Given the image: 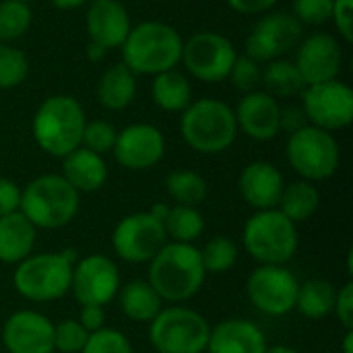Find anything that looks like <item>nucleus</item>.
Wrapping results in <instances>:
<instances>
[{"label":"nucleus","instance_id":"48","mask_svg":"<svg viewBox=\"0 0 353 353\" xmlns=\"http://www.w3.org/2000/svg\"><path fill=\"white\" fill-rule=\"evenodd\" d=\"M56 8H60V10H72V8H79V6H83L87 0H50Z\"/></svg>","mask_w":353,"mask_h":353},{"label":"nucleus","instance_id":"40","mask_svg":"<svg viewBox=\"0 0 353 353\" xmlns=\"http://www.w3.org/2000/svg\"><path fill=\"white\" fill-rule=\"evenodd\" d=\"M331 12L333 0H294V17L300 25H325Z\"/></svg>","mask_w":353,"mask_h":353},{"label":"nucleus","instance_id":"18","mask_svg":"<svg viewBox=\"0 0 353 353\" xmlns=\"http://www.w3.org/2000/svg\"><path fill=\"white\" fill-rule=\"evenodd\" d=\"M343 52L339 41L329 33H312L298 43L296 60L302 79L306 85H316L333 81L341 72Z\"/></svg>","mask_w":353,"mask_h":353},{"label":"nucleus","instance_id":"8","mask_svg":"<svg viewBox=\"0 0 353 353\" xmlns=\"http://www.w3.org/2000/svg\"><path fill=\"white\" fill-rule=\"evenodd\" d=\"M211 325L207 319L180 304L163 306L149 323V343L157 353H205Z\"/></svg>","mask_w":353,"mask_h":353},{"label":"nucleus","instance_id":"12","mask_svg":"<svg viewBox=\"0 0 353 353\" xmlns=\"http://www.w3.org/2000/svg\"><path fill=\"white\" fill-rule=\"evenodd\" d=\"M300 97L308 124L327 132L343 130L352 124L353 91L347 83L333 79L316 85H306Z\"/></svg>","mask_w":353,"mask_h":353},{"label":"nucleus","instance_id":"21","mask_svg":"<svg viewBox=\"0 0 353 353\" xmlns=\"http://www.w3.org/2000/svg\"><path fill=\"white\" fill-rule=\"evenodd\" d=\"M283 186H285L283 174L279 172V168H275L269 161L248 163L238 178L240 196L254 211L277 209Z\"/></svg>","mask_w":353,"mask_h":353},{"label":"nucleus","instance_id":"5","mask_svg":"<svg viewBox=\"0 0 353 353\" xmlns=\"http://www.w3.org/2000/svg\"><path fill=\"white\" fill-rule=\"evenodd\" d=\"M81 194L60 176L43 174L21 188L19 211L37 230H62L79 213Z\"/></svg>","mask_w":353,"mask_h":353},{"label":"nucleus","instance_id":"50","mask_svg":"<svg viewBox=\"0 0 353 353\" xmlns=\"http://www.w3.org/2000/svg\"><path fill=\"white\" fill-rule=\"evenodd\" d=\"M341 350H343V353H353V329L345 331L343 341H341Z\"/></svg>","mask_w":353,"mask_h":353},{"label":"nucleus","instance_id":"32","mask_svg":"<svg viewBox=\"0 0 353 353\" xmlns=\"http://www.w3.org/2000/svg\"><path fill=\"white\" fill-rule=\"evenodd\" d=\"M165 190L176 205L199 207L207 199V180L194 170H176L165 178Z\"/></svg>","mask_w":353,"mask_h":353},{"label":"nucleus","instance_id":"4","mask_svg":"<svg viewBox=\"0 0 353 353\" xmlns=\"http://www.w3.org/2000/svg\"><path fill=\"white\" fill-rule=\"evenodd\" d=\"M74 250L29 254L14 265L12 288L29 302H54L70 294L72 267L77 263Z\"/></svg>","mask_w":353,"mask_h":353},{"label":"nucleus","instance_id":"33","mask_svg":"<svg viewBox=\"0 0 353 353\" xmlns=\"http://www.w3.org/2000/svg\"><path fill=\"white\" fill-rule=\"evenodd\" d=\"M199 252H201V261H203L207 275H221V273L232 271L240 254L238 244L228 236L211 238L203 248H199Z\"/></svg>","mask_w":353,"mask_h":353},{"label":"nucleus","instance_id":"47","mask_svg":"<svg viewBox=\"0 0 353 353\" xmlns=\"http://www.w3.org/2000/svg\"><path fill=\"white\" fill-rule=\"evenodd\" d=\"M105 52H108V50H103L101 46H97V43H93V41H89V43H87V50H85L87 58L93 60V62H99V60L105 56Z\"/></svg>","mask_w":353,"mask_h":353},{"label":"nucleus","instance_id":"46","mask_svg":"<svg viewBox=\"0 0 353 353\" xmlns=\"http://www.w3.org/2000/svg\"><path fill=\"white\" fill-rule=\"evenodd\" d=\"M228 4L242 14H261V12H269L277 0H228Z\"/></svg>","mask_w":353,"mask_h":353},{"label":"nucleus","instance_id":"44","mask_svg":"<svg viewBox=\"0 0 353 353\" xmlns=\"http://www.w3.org/2000/svg\"><path fill=\"white\" fill-rule=\"evenodd\" d=\"M308 126V118L300 105H283L279 108V130L294 134L300 128Z\"/></svg>","mask_w":353,"mask_h":353},{"label":"nucleus","instance_id":"22","mask_svg":"<svg viewBox=\"0 0 353 353\" xmlns=\"http://www.w3.org/2000/svg\"><path fill=\"white\" fill-rule=\"evenodd\" d=\"M267 337L248 319H225L211 327L207 353H265Z\"/></svg>","mask_w":353,"mask_h":353},{"label":"nucleus","instance_id":"39","mask_svg":"<svg viewBox=\"0 0 353 353\" xmlns=\"http://www.w3.org/2000/svg\"><path fill=\"white\" fill-rule=\"evenodd\" d=\"M261 64L252 58H248L246 54L244 56H238L232 70H230V81L236 89L244 91V93H250V91H256V87L261 85Z\"/></svg>","mask_w":353,"mask_h":353},{"label":"nucleus","instance_id":"36","mask_svg":"<svg viewBox=\"0 0 353 353\" xmlns=\"http://www.w3.org/2000/svg\"><path fill=\"white\" fill-rule=\"evenodd\" d=\"M89 333L77 319H64L54 325V353H81Z\"/></svg>","mask_w":353,"mask_h":353},{"label":"nucleus","instance_id":"49","mask_svg":"<svg viewBox=\"0 0 353 353\" xmlns=\"http://www.w3.org/2000/svg\"><path fill=\"white\" fill-rule=\"evenodd\" d=\"M168 211H170V205H165V203H157V205H153V207L149 209V213H151L155 219H159L161 223H163V219L168 217Z\"/></svg>","mask_w":353,"mask_h":353},{"label":"nucleus","instance_id":"6","mask_svg":"<svg viewBox=\"0 0 353 353\" xmlns=\"http://www.w3.org/2000/svg\"><path fill=\"white\" fill-rule=\"evenodd\" d=\"M180 134L184 143L203 155H215L230 149L238 134L234 110L219 99L192 101L180 118Z\"/></svg>","mask_w":353,"mask_h":353},{"label":"nucleus","instance_id":"51","mask_svg":"<svg viewBox=\"0 0 353 353\" xmlns=\"http://www.w3.org/2000/svg\"><path fill=\"white\" fill-rule=\"evenodd\" d=\"M265 353H298V350H294V347H290V345L277 343V345H267Z\"/></svg>","mask_w":353,"mask_h":353},{"label":"nucleus","instance_id":"13","mask_svg":"<svg viewBox=\"0 0 353 353\" xmlns=\"http://www.w3.org/2000/svg\"><path fill=\"white\" fill-rule=\"evenodd\" d=\"M238 58L234 43L215 31H199L182 46V64L186 70L205 83H219L230 77Z\"/></svg>","mask_w":353,"mask_h":353},{"label":"nucleus","instance_id":"27","mask_svg":"<svg viewBox=\"0 0 353 353\" xmlns=\"http://www.w3.org/2000/svg\"><path fill=\"white\" fill-rule=\"evenodd\" d=\"M151 97L163 112H184L192 103L190 81L176 68L155 74L151 85Z\"/></svg>","mask_w":353,"mask_h":353},{"label":"nucleus","instance_id":"16","mask_svg":"<svg viewBox=\"0 0 353 353\" xmlns=\"http://www.w3.org/2000/svg\"><path fill=\"white\" fill-rule=\"evenodd\" d=\"M112 153L114 159L126 170L132 172L151 170L165 155V137L157 126L147 122H137L118 130Z\"/></svg>","mask_w":353,"mask_h":353},{"label":"nucleus","instance_id":"37","mask_svg":"<svg viewBox=\"0 0 353 353\" xmlns=\"http://www.w3.org/2000/svg\"><path fill=\"white\" fill-rule=\"evenodd\" d=\"M116 137H118V130H116V126L112 122H108V120H91V122L85 124L81 147H85V149H89V151L103 157L105 153H112Z\"/></svg>","mask_w":353,"mask_h":353},{"label":"nucleus","instance_id":"42","mask_svg":"<svg viewBox=\"0 0 353 353\" xmlns=\"http://www.w3.org/2000/svg\"><path fill=\"white\" fill-rule=\"evenodd\" d=\"M337 321L343 325L345 331L353 329V283L347 281L341 290H337L335 308H333Z\"/></svg>","mask_w":353,"mask_h":353},{"label":"nucleus","instance_id":"11","mask_svg":"<svg viewBox=\"0 0 353 353\" xmlns=\"http://www.w3.org/2000/svg\"><path fill=\"white\" fill-rule=\"evenodd\" d=\"M300 281L285 265H259L246 279L248 302L267 316H285L296 308Z\"/></svg>","mask_w":353,"mask_h":353},{"label":"nucleus","instance_id":"26","mask_svg":"<svg viewBox=\"0 0 353 353\" xmlns=\"http://www.w3.org/2000/svg\"><path fill=\"white\" fill-rule=\"evenodd\" d=\"M137 95V74L124 64H112L105 68L97 83V101L112 112L124 110L134 101Z\"/></svg>","mask_w":353,"mask_h":353},{"label":"nucleus","instance_id":"43","mask_svg":"<svg viewBox=\"0 0 353 353\" xmlns=\"http://www.w3.org/2000/svg\"><path fill=\"white\" fill-rule=\"evenodd\" d=\"M21 205V186L10 178L0 176V217L19 211Z\"/></svg>","mask_w":353,"mask_h":353},{"label":"nucleus","instance_id":"9","mask_svg":"<svg viewBox=\"0 0 353 353\" xmlns=\"http://www.w3.org/2000/svg\"><path fill=\"white\" fill-rule=\"evenodd\" d=\"M292 170L308 182H323L335 176L341 161V149L333 132L312 124L290 134L285 147Z\"/></svg>","mask_w":353,"mask_h":353},{"label":"nucleus","instance_id":"15","mask_svg":"<svg viewBox=\"0 0 353 353\" xmlns=\"http://www.w3.org/2000/svg\"><path fill=\"white\" fill-rule=\"evenodd\" d=\"M302 41V25L294 14L267 12L246 37V56L261 62L283 58Z\"/></svg>","mask_w":353,"mask_h":353},{"label":"nucleus","instance_id":"35","mask_svg":"<svg viewBox=\"0 0 353 353\" xmlns=\"http://www.w3.org/2000/svg\"><path fill=\"white\" fill-rule=\"evenodd\" d=\"M29 74V60L23 50L0 43V89L19 87Z\"/></svg>","mask_w":353,"mask_h":353},{"label":"nucleus","instance_id":"41","mask_svg":"<svg viewBox=\"0 0 353 353\" xmlns=\"http://www.w3.org/2000/svg\"><path fill=\"white\" fill-rule=\"evenodd\" d=\"M331 21L335 23L339 35L352 43L353 41V0H333Z\"/></svg>","mask_w":353,"mask_h":353},{"label":"nucleus","instance_id":"38","mask_svg":"<svg viewBox=\"0 0 353 353\" xmlns=\"http://www.w3.org/2000/svg\"><path fill=\"white\" fill-rule=\"evenodd\" d=\"M81 353H134L130 339L112 327H103L89 335Z\"/></svg>","mask_w":353,"mask_h":353},{"label":"nucleus","instance_id":"20","mask_svg":"<svg viewBox=\"0 0 353 353\" xmlns=\"http://www.w3.org/2000/svg\"><path fill=\"white\" fill-rule=\"evenodd\" d=\"M279 103L267 91L246 93L234 110L238 128L254 141H271L279 130Z\"/></svg>","mask_w":353,"mask_h":353},{"label":"nucleus","instance_id":"10","mask_svg":"<svg viewBox=\"0 0 353 353\" xmlns=\"http://www.w3.org/2000/svg\"><path fill=\"white\" fill-rule=\"evenodd\" d=\"M165 244L168 236L163 223L149 211L122 217L112 232V248L116 256L130 265H149Z\"/></svg>","mask_w":353,"mask_h":353},{"label":"nucleus","instance_id":"29","mask_svg":"<svg viewBox=\"0 0 353 353\" xmlns=\"http://www.w3.org/2000/svg\"><path fill=\"white\" fill-rule=\"evenodd\" d=\"M337 298V288L329 279H308L300 283L296 308L302 316L310 321H321L333 314Z\"/></svg>","mask_w":353,"mask_h":353},{"label":"nucleus","instance_id":"28","mask_svg":"<svg viewBox=\"0 0 353 353\" xmlns=\"http://www.w3.org/2000/svg\"><path fill=\"white\" fill-rule=\"evenodd\" d=\"M321 207V192L314 186V182L298 180L288 186H283L281 199L277 203V209L296 225L308 221Z\"/></svg>","mask_w":353,"mask_h":353},{"label":"nucleus","instance_id":"14","mask_svg":"<svg viewBox=\"0 0 353 353\" xmlns=\"http://www.w3.org/2000/svg\"><path fill=\"white\" fill-rule=\"evenodd\" d=\"M120 269L105 254H89L72 267L70 294L81 306H108L120 292Z\"/></svg>","mask_w":353,"mask_h":353},{"label":"nucleus","instance_id":"3","mask_svg":"<svg viewBox=\"0 0 353 353\" xmlns=\"http://www.w3.org/2000/svg\"><path fill=\"white\" fill-rule=\"evenodd\" d=\"M87 116L83 105L70 95H52L35 110L31 132L37 147L52 157H66L81 147Z\"/></svg>","mask_w":353,"mask_h":353},{"label":"nucleus","instance_id":"23","mask_svg":"<svg viewBox=\"0 0 353 353\" xmlns=\"http://www.w3.org/2000/svg\"><path fill=\"white\" fill-rule=\"evenodd\" d=\"M79 194L97 192L103 188L108 180L105 159L85 147H77L66 157H62V174H60Z\"/></svg>","mask_w":353,"mask_h":353},{"label":"nucleus","instance_id":"34","mask_svg":"<svg viewBox=\"0 0 353 353\" xmlns=\"http://www.w3.org/2000/svg\"><path fill=\"white\" fill-rule=\"evenodd\" d=\"M31 27L29 2L21 0H0V43L14 41L23 37Z\"/></svg>","mask_w":353,"mask_h":353},{"label":"nucleus","instance_id":"1","mask_svg":"<svg viewBox=\"0 0 353 353\" xmlns=\"http://www.w3.org/2000/svg\"><path fill=\"white\" fill-rule=\"evenodd\" d=\"M207 273L194 244L168 242L149 263L147 281L168 304L194 298L205 285Z\"/></svg>","mask_w":353,"mask_h":353},{"label":"nucleus","instance_id":"30","mask_svg":"<svg viewBox=\"0 0 353 353\" xmlns=\"http://www.w3.org/2000/svg\"><path fill=\"white\" fill-rule=\"evenodd\" d=\"M261 85H265V91L273 95L275 99L300 95L306 87L298 66L285 58L267 62V66L261 72Z\"/></svg>","mask_w":353,"mask_h":353},{"label":"nucleus","instance_id":"31","mask_svg":"<svg viewBox=\"0 0 353 353\" xmlns=\"http://www.w3.org/2000/svg\"><path fill=\"white\" fill-rule=\"evenodd\" d=\"M163 230H165L168 242L194 244L205 232V217L196 207L176 205V207H170L168 217L163 219Z\"/></svg>","mask_w":353,"mask_h":353},{"label":"nucleus","instance_id":"25","mask_svg":"<svg viewBox=\"0 0 353 353\" xmlns=\"http://www.w3.org/2000/svg\"><path fill=\"white\" fill-rule=\"evenodd\" d=\"M116 298H118V306L122 314L128 321L143 323V325H149L163 310V304H165L147 279H132L120 285V292Z\"/></svg>","mask_w":353,"mask_h":353},{"label":"nucleus","instance_id":"2","mask_svg":"<svg viewBox=\"0 0 353 353\" xmlns=\"http://www.w3.org/2000/svg\"><path fill=\"white\" fill-rule=\"evenodd\" d=\"M184 39L161 21H143L130 27L122 48V62L134 74H159L176 68L182 60Z\"/></svg>","mask_w":353,"mask_h":353},{"label":"nucleus","instance_id":"45","mask_svg":"<svg viewBox=\"0 0 353 353\" xmlns=\"http://www.w3.org/2000/svg\"><path fill=\"white\" fill-rule=\"evenodd\" d=\"M77 321L91 335V333H95V331L105 327V308L103 306H81V312H79Z\"/></svg>","mask_w":353,"mask_h":353},{"label":"nucleus","instance_id":"17","mask_svg":"<svg viewBox=\"0 0 353 353\" xmlns=\"http://www.w3.org/2000/svg\"><path fill=\"white\" fill-rule=\"evenodd\" d=\"M8 353H54V323L37 310H17L2 327Z\"/></svg>","mask_w":353,"mask_h":353},{"label":"nucleus","instance_id":"7","mask_svg":"<svg viewBox=\"0 0 353 353\" xmlns=\"http://www.w3.org/2000/svg\"><path fill=\"white\" fill-rule=\"evenodd\" d=\"M242 246L259 265H288L300 246L298 225L279 209L254 211L244 223Z\"/></svg>","mask_w":353,"mask_h":353},{"label":"nucleus","instance_id":"19","mask_svg":"<svg viewBox=\"0 0 353 353\" xmlns=\"http://www.w3.org/2000/svg\"><path fill=\"white\" fill-rule=\"evenodd\" d=\"M85 25L89 41L103 50L120 48L132 27L126 6L118 0H91Z\"/></svg>","mask_w":353,"mask_h":353},{"label":"nucleus","instance_id":"24","mask_svg":"<svg viewBox=\"0 0 353 353\" xmlns=\"http://www.w3.org/2000/svg\"><path fill=\"white\" fill-rule=\"evenodd\" d=\"M37 238V228L21 213L0 217V263L19 265L29 254H33Z\"/></svg>","mask_w":353,"mask_h":353},{"label":"nucleus","instance_id":"52","mask_svg":"<svg viewBox=\"0 0 353 353\" xmlns=\"http://www.w3.org/2000/svg\"><path fill=\"white\" fill-rule=\"evenodd\" d=\"M21 2H31V0H21Z\"/></svg>","mask_w":353,"mask_h":353}]
</instances>
